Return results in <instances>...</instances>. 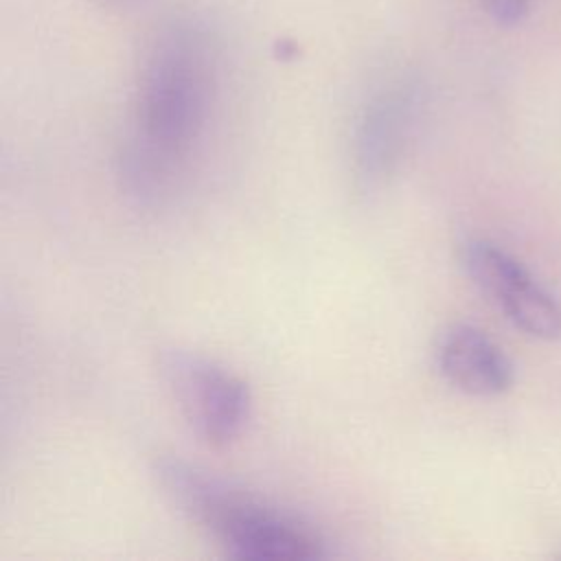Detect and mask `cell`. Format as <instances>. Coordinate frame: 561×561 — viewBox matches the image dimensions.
Listing matches in <instances>:
<instances>
[{"label": "cell", "instance_id": "4", "mask_svg": "<svg viewBox=\"0 0 561 561\" xmlns=\"http://www.w3.org/2000/svg\"><path fill=\"white\" fill-rule=\"evenodd\" d=\"M462 265L473 285L526 335L554 340L561 335V307L535 276L506 250L489 241H469Z\"/></svg>", "mask_w": 561, "mask_h": 561}, {"label": "cell", "instance_id": "5", "mask_svg": "<svg viewBox=\"0 0 561 561\" xmlns=\"http://www.w3.org/2000/svg\"><path fill=\"white\" fill-rule=\"evenodd\" d=\"M421 110L419 85L397 79L364 103L353 134V164L359 186H379L401 162Z\"/></svg>", "mask_w": 561, "mask_h": 561}, {"label": "cell", "instance_id": "7", "mask_svg": "<svg viewBox=\"0 0 561 561\" xmlns=\"http://www.w3.org/2000/svg\"><path fill=\"white\" fill-rule=\"evenodd\" d=\"M480 4L493 22L502 26H513L526 18L533 0H480Z\"/></svg>", "mask_w": 561, "mask_h": 561}, {"label": "cell", "instance_id": "2", "mask_svg": "<svg viewBox=\"0 0 561 561\" xmlns=\"http://www.w3.org/2000/svg\"><path fill=\"white\" fill-rule=\"evenodd\" d=\"M158 484L191 519L210 530L224 552L243 561H316L327 541L300 517L261 502L182 458L156 462Z\"/></svg>", "mask_w": 561, "mask_h": 561}, {"label": "cell", "instance_id": "3", "mask_svg": "<svg viewBox=\"0 0 561 561\" xmlns=\"http://www.w3.org/2000/svg\"><path fill=\"white\" fill-rule=\"evenodd\" d=\"M160 377L188 430L213 447L237 440L252 419L250 386L224 364L186 348L160 355Z\"/></svg>", "mask_w": 561, "mask_h": 561}, {"label": "cell", "instance_id": "6", "mask_svg": "<svg viewBox=\"0 0 561 561\" xmlns=\"http://www.w3.org/2000/svg\"><path fill=\"white\" fill-rule=\"evenodd\" d=\"M436 366L458 390L471 397H497L513 386V364L482 329L451 324L436 342Z\"/></svg>", "mask_w": 561, "mask_h": 561}, {"label": "cell", "instance_id": "8", "mask_svg": "<svg viewBox=\"0 0 561 561\" xmlns=\"http://www.w3.org/2000/svg\"><path fill=\"white\" fill-rule=\"evenodd\" d=\"M94 2L101 4V7L116 9V7H129V4H134V2H138V0H94Z\"/></svg>", "mask_w": 561, "mask_h": 561}, {"label": "cell", "instance_id": "1", "mask_svg": "<svg viewBox=\"0 0 561 561\" xmlns=\"http://www.w3.org/2000/svg\"><path fill=\"white\" fill-rule=\"evenodd\" d=\"M215 92V46L197 18L162 24L142 61L136 127L121 156L127 193L160 204L204 134Z\"/></svg>", "mask_w": 561, "mask_h": 561}]
</instances>
